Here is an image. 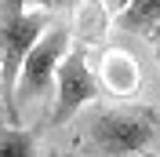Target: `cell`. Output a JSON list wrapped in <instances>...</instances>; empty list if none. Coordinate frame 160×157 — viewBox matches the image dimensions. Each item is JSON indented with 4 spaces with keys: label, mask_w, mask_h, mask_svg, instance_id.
Masks as SVG:
<instances>
[{
    "label": "cell",
    "mask_w": 160,
    "mask_h": 157,
    "mask_svg": "<svg viewBox=\"0 0 160 157\" xmlns=\"http://www.w3.org/2000/svg\"><path fill=\"white\" fill-rule=\"evenodd\" d=\"M51 19L44 11H26V0H0V106L8 110V124L18 128L22 113L15 106V80Z\"/></svg>",
    "instance_id": "1"
},
{
    "label": "cell",
    "mask_w": 160,
    "mask_h": 157,
    "mask_svg": "<svg viewBox=\"0 0 160 157\" xmlns=\"http://www.w3.org/2000/svg\"><path fill=\"white\" fill-rule=\"evenodd\" d=\"M157 110L149 106H109L88 121V146L98 157H135L157 139Z\"/></svg>",
    "instance_id": "2"
},
{
    "label": "cell",
    "mask_w": 160,
    "mask_h": 157,
    "mask_svg": "<svg viewBox=\"0 0 160 157\" xmlns=\"http://www.w3.org/2000/svg\"><path fill=\"white\" fill-rule=\"evenodd\" d=\"M69 44H73V26L69 22H51L44 30V37L33 44V51L26 55V62L18 69V80H15V106H18V113H22L26 102H37L55 84L58 62L66 59Z\"/></svg>",
    "instance_id": "3"
},
{
    "label": "cell",
    "mask_w": 160,
    "mask_h": 157,
    "mask_svg": "<svg viewBox=\"0 0 160 157\" xmlns=\"http://www.w3.org/2000/svg\"><path fill=\"white\" fill-rule=\"evenodd\" d=\"M98 95H102V84L88 66V48L84 44H69L66 59L58 62V73H55V102H51L48 124L51 128L66 124L77 110H84Z\"/></svg>",
    "instance_id": "4"
},
{
    "label": "cell",
    "mask_w": 160,
    "mask_h": 157,
    "mask_svg": "<svg viewBox=\"0 0 160 157\" xmlns=\"http://www.w3.org/2000/svg\"><path fill=\"white\" fill-rule=\"evenodd\" d=\"M102 77H106L113 95H131V91L138 88V66H135V59H131L128 51H106Z\"/></svg>",
    "instance_id": "5"
},
{
    "label": "cell",
    "mask_w": 160,
    "mask_h": 157,
    "mask_svg": "<svg viewBox=\"0 0 160 157\" xmlns=\"http://www.w3.org/2000/svg\"><path fill=\"white\" fill-rule=\"evenodd\" d=\"M117 26L124 33L153 37V33L160 30V0H131L128 8L117 15Z\"/></svg>",
    "instance_id": "6"
},
{
    "label": "cell",
    "mask_w": 160,
    "mask_h": 157,
    "mask_svg": "<svg viewBox=\"0 0 160 157\" xmlns=\"http://www.w3.org/2000/svg\"><path fill=\"white\" fill-rule=\"evenodd\" d=\"M0 157H69V154H48L40 150L37 132L29 128H0Z\"/></svg>",
    "instance_id": "7"
},
{
    "label": "cell",
    "mask_w": 160,
    "mask_h": 157,
    "mask_svg": "<svg viewBox=\"0 0 160 157\" xmlns=\"http://www.w3.org/2000/svg\"><path fill=\"white\" fill-rule=\"evenodd\" d=\"M26 4H33V8H48V11H58V8H66L69 0H26Z\"/></svg>",
    "instance_id": "8"
},
{
    "label": "cell",
    "mask_w": 160,
    "mask_h": 157,
    "mask_svg": "<svg viewBox=\"0 0 160 157\" xmlns=\"http://www.w3.org/2000/svg\"><path fill=\"white\" fill-rule=\"evenodd\" d=\"M102 4H106V11H113V15H120V11L128 8L131 0H102Z\"/></svg>",
    "instance_id": "9"
},
{
    "label": "cell",
    "mask_w": 160,
    "mask_h": 157,
    "mask_svg": "<svg viewBox=\"0 0 160 157\" xmlns=\"http://www.w3.org/2000/svg\"><path fill=\"white\" fill-rule=\"evenodd\" d=\"M149 40H153V51H157V62H160V30H157V33H153V37H149Z\"/></svg>",
    "instance_id": "10"
},
{
    "label": "cell",
    "mask_w": 160,
    "mask_h": 157,
    "mask_svg": "<svg viewBox=\"0 0 160 157\" xmlns=\"http://www.w3.org/2000/svg\"><path fill=\"white\" fill-rule=\"evenodd\" d=\"M0 110H4V106H0Z\"/></svg>",
    "instance_id": "11"
}]
</instances>
